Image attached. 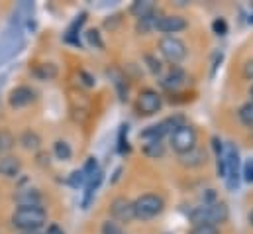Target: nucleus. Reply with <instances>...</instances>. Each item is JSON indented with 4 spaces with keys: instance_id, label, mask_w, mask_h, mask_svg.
I'll return each mask as SVG.
<instances>
[{
    "instance_id": "nucleus-1",
    "label": "nucleus",
    "mask_w": 253,
    "mask_h": 234,
    "mask_svg": "<svg viewBox=\"0 0 253 234\" xmlns=\"http://www.w3.org/2000/svg\"><path fill=\"white\" fill-rule=\"evenodd\" d=\"M10 223L14 229L32 234L47 223V213L43 207H16L10 217Z\"/></svg>"
},
{
    "instance_id": "nucleus-2",
    "label": "nucleus",
    "mask_w": 253,
    "mask_h": 234,
    "mask_svg": "<svg viewBox=\"0 0 253 234\" xmlns=\"http://www.w3.org/2000/svg\"><path fill=\"white\" fill-rule=\"evenodd\" d=\"M189 219L192 225H212L218 227L230 219V209L222 201L214 203H202L200 207H194L189 213Z\"/></svg>"
},
{
    "instance_id": "nucleus-3",
    "label": "nucleus",
    "mask_w": 253,
    "mask_h": 234,
    "mask_svg": "<svg viewBox=\"0 0 253 234\" xmlns=\"http://www.w3.org/2000/svg\"><path fill=\"white\" fill-rule=\"evenodd\" d=\"M163 209H165V201L161 195L155 193L139 195L133 201V215L137 221H153L163 213Z\"/></svg>"
},
{
    "instance_id": "nucleus-4",
    "label": "nucleus",
    "mask_w": 253,
    "mask_h": 234,
    "mask_svg": "<svg viewBox=\"0 0 253 234\" xmlns=\"http://www.w3.org/2000/svg\"><path fill=\"white\" fill-rule=\"evenodd\" d=\"M196 140H198L196 130H194L190 124H187V122L181 124V126H177V128L169 134V146H171L173 152L179 154V156H185V154L192 152V150L196 148Z\"/></svg>"
},
{
    "instance_id": "nucleus-5",
    "label": "nucleus",
    "mask_w": 253,
    "mask_h": 234,
    "mask_svg": "<svg viewBox=\"0 0 253 234\" xmlns=\"http://www.w3.org/2000/svg\"><path fill=\"white\" fill-rule=\"evenodd\" d=\"M224 152H226V177H224L226 187H228V191H238L240 179H242V166H240L238 148L232 142H226Z\"/></svg>"
},
{
    "instance_id": "nucleus-6",
    "label": "nucleus",
    "mask_w": 253,
    "mask_h": 234,
    "mask_svg": "<svg viewBox=\"0 0 253 234\" xmlns=\"http://www.w3.org/2000/svg\"><path fill=\"white\" fill-rule=\"evenodd\" d=\"M159 54L167 63H171L173 67H177L181 61L187 58V46L183 40L175 38V36H163L159 40Z\"/></svg>"
},
{
    "instance_id": "nucleus-7",
    "label": "nucleus",
    "mask_w": 253,
    "mask_h": 234,
    "mask_svg": "<svg viewBox=\"0 0 253 234\" xmlns=\"http://www.w3.org/2000/svg\"><path fill=\"white\" fill-rule=\"evenodd\" d=\"M22 46H24L22 28L10 26V28L4 32V36L0 38V63H4V61H8L12 56H16Z\"/></svg>"
},
{
    "instance_id": "nucleus-8",
    "label": "nucleus",
    "mask_w": 253,
    "mask_h": 234,
    "mask_svg": "<svg viewBox=\"0 0 253 234\" xmlns=\"http://www.w3.org/2000/svg\"><path fill=\"white\" fill-rule=\"evenodd\" d=\"M163 107V97L153 91V89H143L139 95H137V101H135V111L139 117H153L161 111Z\"/></svg>"
},
{
    "instance_id": "nucleus-9",
    "label": "nucleus",
    "mask_w": 253,
    "mask_h": 234,
    "mask_svg": "<svg viewBox=\"0 0 253 234\" xmlns=\"http://www.w3.org/2000/svg\"><path fill=\"white\" fill-rule=\"evenodd\" d=\"M110 217L112 221H116L118 225L120 223H131L135 219L133 215V201H129L126 197H116L112 203H110Z\"/></svg>"
},
{
    "instance_id": "nucleus-10",
    "label": "nucleus",
    "mask_w": 253,
    "mask_h": 234,
    "mask_svg": "<svg viewBox=\"0 0 253 234\" xmlns=\"http://www.w3.org/2000/svg\"><path fill=\"white\" fill-rule=\"evenodd\" d=\"M187 20L183 16H177V14H161L159 20H157V26L155 30L159 34H165V36H173V34H179L183 30H187Z\"/></svg>"
},
{
    "instance_id": "nucleus-11",
    "label": "nucleus",
    "mask_w": 253,
    "mask_h": 234,
    "mask_svg": "<svg viewBox=\"0 0 253 234\" xmlns=\"http://www.w3.org/2000/svg\"><path fill=\"white\" fill-rule=\"evenodd\" d=\"M34 101H36V91H34L32 87H28V85H20V87H16V89L10 93V97H8V103H10L12 109H24V107H30Z\"/></svg>"
},
{
    "instance_id": "nucleus-12",
    "label": "nucleus",
    "mask_w": 253,
    "mask_h": 234,
    "mask_svg": "<svg viewBox=\"0 0 253 234\" xmlns=\"http://www.w3.org/2000/svg\"><path fill=\"white\" fill-rule=\"evenodd\" d=\"M14 201L18 207H42V193L38 189H20L16 195H14Z\"/></svg>"
},
{
    "instance_id": "nucleus-13",
    "label": "nucleus",
    "mask_w": 253,
    "mask_h": 234,
    "mask_svg": "<svg viewBox=\"0 0 253 234\" xmlns=\"http://www.w3.org/2000/svg\"><path fill=\"white\" fill-rule=\"evenodd\" d=\"M22 174V160L16 156H2L0 158V176L6 179H14Z\"/></svg>"
},
{
    "instance_id": "nucleus-14",
    "label": "nucleus",
    "mask_w": 253,
    "mask_h": 234,
    "mask_svg": "<svg viewBox=\"0 0 253 234\" xmlns=\"http://www.w3.org/2000/svg\"><path fill=\"white\" fill-rule=\"evenodd\" d=\"M102 179H104V174H102V170H98L94 176L84 183V193H83V203H81V205H83V209H88L90 201L94 199L96 189H98V187H100V183H102Z\"/></svg>"
},
{
    "instance_id": "nucleus-15",
    "label": "nucleus",
    "mask_w": 253,
    "mask_h": 234,
    "mask_svg": "<svg viewBox=\"0 0 253 234\" xmlns=\"http://www.w3.org/2000/svg\"><path fill=\"white\" fill-rule=\"evenodd\" d=\"M185 81H187L185 71H183V69H179V67H171L169 75L161 81V85H163L165 89H169V91H177V89H181V87L185 85Z\"/></svg>"
},
{
    "instance_id": "nucleus-16",
    "label": "nucleus",
    "mask_w": 253,
    "mask_h": 234,
    "mask_svg": "<svg viewBox=\"0 0 253 234\" xmlns=\"http://www.w3.org/2000/svg\"><path fill=\"white\" fill-rule=\"evenodd\" d=\"M159 16H161V14H159V10H155V12L147 14V16H143V18H139V20L135 22V32H137L139 36H145V34L153 32V30H155V26H157Z\"/></svg>"
},
{
    "instance_id": "nucleus-17",
    "label": "nucleus",
    "mask_w": 253,
    "mask_h": 234,
    "mask_svg": "<svg viewBox=\"0 0 253 234\" xmlns=\"http://www.w3.org/2000/svg\"><path fill=\"white\" fill-rule=\"evenodd\" d=\"M179 162H181V166H185V168H200L202 164H206V152L200 150V148H194L189 154L179 156Z\"/></svg>"
},
{
    "instance_id": "nucleus-18",
    "label": "nucleus",
    "mask_w": 253,
    "mask_h": 234,
    "mask_svg": "<svg viewBox=\"0 0 253 234\" xmlns=\"http://www.w3.org/2000/svg\"><path fill=\"white\" fill-rule=\"evenodd\" d=\"M20 146L28 152H38L42 148V138L34 130H24L22 136H20Z\"/></svg>"
},
{
    "instance_id": "nucleus-19",
    "label": "nucleus",
    "mask_w": 253,
    "mask_h": 234,
    "mask_svg": "<svg viewBox=\"0 0 253 234\" xmlns=\"http://www.w3.org/2000/svg\"><path fill=\"white\" fill-rule=\"evenodd\" d=\"M84 20H86V12H81V14L73 20V24L69 26V30H67V34H65V42L75 44V46H81V42L77 40V34H79V30H81V26L84 24Z\"/></svg>"
},
{
    "instance_id": "nucleus-20",
    "label": "nucleus",
    "mask_w": 253,
    "mask_h": 234,
    "mask_svg": "<svg viewBox=\"0 0 253 234\" xmlns=\"http://www.w3.org/2000/svg\"><path fill=\"white\" fill-rule=\"evenodd\" d=\"M155 10H157V6L151 0H137V2H133L129 6V14H133L137 20L147 16V14H151V12H155Z\"/></svg>"
},
{
    "instance_id": "nucleus-21",
    "label": "nucleus",
    "mask_w": 253,
    "mask_h": 234,
    "mask_svg": "<svg viewBox=\"0 0 253 234\" xmlns=\"http://www.w3.org/2000/svg\"><path fill=\"white\" fill-rule=\"evenodd\" d=\"M141 150H143V154L147 158H163L165 144H163V140H151V142H145Z\"/></svg>"
},
{
    "instance_id": "nucleus-22",
    "label": "nucleus",
    "mask_w": 253,
    "mask_h": 234,
    "mask_svg": "<svg viewBox=\"0 0 253 234\" xmlns=\"http://www.w3.org/2000/svg\"><path fill=\"white\" fill-rule=\"evenodd\" d=\"M53 154H55V158H57V160H61V162H69V160H71V156H73V150H71V146H69L65 140H57V142L53 144Z\"/></svg>"
},
{
    "instance_id": "nucleus-23",
    "label": "nucleus",
    "mask_w": 253,
    "mask_h": 234,
    "mask_svg": "<svg viewBox=\"0 0 253 234\" xmlns=\"http://www.w3.org/2000/svg\"><path fill=\"white\" fill-rule=\"evenodd\" d=\"M238 117H240V122H242L246 128H253V103L252 101L240 107Z\"/></svg>"
},
{
    "instance_id": "nucleus-24",
    "label": "nucleus",
    "mask_w": 253,
    "mask_h": 234,
    "mask_svg": "<svg viewBox=\"0 0 253 234\" xmlns=\"http://www.w3.org/2000/svg\"><path fill=\"white\" fill-rule=\"evenodd\" d=\"M34 73H36L42 81H49V79L57 77V67H55V65H51V63H43V65H40Z\"/></svg>"
},
{
    "instance_id": "nucleus-25",
    "label": "nucleus",
    "mask_w": 253,
    "mask_h": 234,
    "mask_svg": "<svg viewBox=\"0 0 253 234\" xmlns=\"http://www.w3.org/2000/svg\"><path fill=\"white\" fill-rule=\"evenodd\" d=\"M14 144H16L14 136H12L8 130H2V132H0V158H2L4 154H8V152L14 148Z\"/></svg>"
},
{
    "instance_id": "nucleus-26",
    "label": "nucleus",
    "mask_w": 253,
    "mask_h": 234,
    "mask_svg": "<svg viewBox=\"0 0 253 234\" xmlns=\"http://www.w3.org/2000/svg\"><path fill=\"white\" fill-rule=\"evenodd\" d=\"M84 36H86V42H88L92 48H96V50H102V48H104V42H102L98 30H88Z\"/></svg>"
},
{
    "instance_id": "nucleus-27",
    "label": "nucleus",
    "mask_w": 253,
    "mask_h": 234,
    "mask_svg": "<svg viewBox=\"0 0 253 234\" xmlns=\"http://www.w3.org/2000/svg\"><path fill=\"white\" fill-rule=\"evenodd\" d=\"M98 170H100V168H98V160H96V158H88V160H86V164L83 166V170H81V172L84 174L86 181H88V179L94 176Z\"/></svg>"
},
{
    "instance_id": "nucleus-28",
    "label": "nucleus",
    "mask_w": 253,
    "mask_h": 234,
    "mask_svg": "<svg viewBox=\"0 0 253 234\" xmlns=\"http://www.w3.org/2000/svg\"><path fill=\"white\" fill-rule=\"evenodd\" d=\"M118 152L120 154H126L129 152V146H127V124L120 126V136H118Z\"/></svg>"
},
{
    "instance_id": "nucleus-29",
    "label": "nucleus",
    "mask_w": 253,
    "mask_h": 234,
    "mask_svg": "<svg viewBox=\"0 0 253 234\" xmlns=\"http://www.w3.org/2000/svg\"><path fill=\"white\" fill-rule=\"evenodd\" d=\"M102 234H126L122 225H118L116 221H104L102 223Z\"/></svg>"
},
{
    "instance_id": "nucleus-30",
    "label": "nucleus",
    "mask_w": 253,
    "mask_h": 234,
    "mask_svg": "<svg viewBox=\"0 0 253 234\" xmlns=\"http://www.w3.org/2000/svg\"><path fill=\"white\" fill-rule=\"evenodd\" d=\"M189 234H220V231L218 227H212V225H192Z\"/></svg>"
},
{
    "instance_id": "nucleus-31",
    "label": "nucleus",
    "mask_w": 253,
    "mask_h": 234,
    "mask_svg": "<svg viewBox=\"0 0 253 234\" xmlns=\"http://www.w3.org/2000/svg\"><path fill=\"white\" fill-rule=\"evenodd\" d=\"M84 183H86V177H84V174H83L81 170H75V172L71 174V177H69V185H71V187H75V189L83 187Z\"/></svg>"
},
{
    "instance_id": "nucleus-32",
    "label": "nucleus",
    "mask_w": 253,
    "mask_h": 234,
    "mask_svg": "<svg viewBox=\"0 0 253 234\" xmlns=\"http://www.w3.org/2000/svg\"><path fill=\"white\" fill-rule=\"evenodd\" d=\"M212 30H214L216 36H226V34H228V24H226V20H224V18H216V20L212 22Z\"/></svg>"
},
{
    "instance_id": "nucleus-33",
    "label": "nucleus",
    "mask_w": 253,
    "mask_h": 234,
    "mask_svg": "<svg viewBox=\"0 0 253 234\" xmlns=\"http://www.w3.org/2000/svg\"><path fill=\"white\" fill-rule=\"evenodd\" d=\"M145 61H147V67H149V71H151L153 75H161L163 65H161L159 59H155L153 56H145Z\"/></svg>"
},
{
    "instance_id": "nucleus-34",
    "label": "nucleus",
    "mask_w": 253,
    "mask_h": 234,
    "mask_svg": "<svg viewBox=\"0 0 253 234\" xmlns=\"http://www.w3.org/2000/svg\"><path fill=\"white\" fill-rule=\"evenodd\" d=\"M242 177H244L246 183H253V158H250V160L246 162V166H244V170H242Z\"/></svg>"
},
{
    "instance_id": "nucleus-35",
    "label": "nucleus",
    "mask_w": 253,
    "mask_h": 234,
    "mask_svg": "<svg viewBox=\"0 0 253 234\" xmlns=\"http://www.w3.org/2000/svg\"><path fill=\"white\" fill-rule=\"evenodd\" d=\"M244 77L253 81V59L246 61V65H244Z\"/></svg>"
},
{
    "instance_id": "nucleus-36",
    "label": "nucleus",
    "mask_w": 253,
    "mask_h": 234,
    "mask_svg": "<svg viewBox=\"0 0 253 234\" xmlns=\"http://www.w3.org/2000/svg\"><path fill=\"white\" fill-rule=\"evenodd\" d=\"M45 234H65V231L57 225V223H51L49 227H47V231H45Z\"/></svg>"
},
{
    "instance_id": "nucleus-37",
    "label": "nucleus",
    "mask_w": 253,
    "mask_h": 234,
    "mask_svg": "<svg viewBox=\"0 0 253 234\" xmlns=\"http://www.w3.org/2000/svg\"><path fill=\"white\" fill-rule=\"evenodd\" d=\"M79 75H81V77L84 79V85H88V87H92V85H94V79H92V77H90L88 73H84V71H81Z\"/></svg>"
},
{
    "instance_id": "nucleus-38",
    "label": "nucleus",
    "mask_w": 253,
    "mask_h": 234,
    "mask_svg": "<svg viewBox=\"0 0 253 234\" xmlns=\"http://www.w3.org/2000/svg\"><path fill=\"white\" fill-rule=\"evenodd\" d=\"M250 97H252V103H253V83H252V87H250Z\"/></svg>"
},
{
    "instance_id": "nucleus-39",
    "label": "nucleus",
    "mask_w": 253,
    "mask_h": 234,
    "mask_svg": "<svg viewBox=\"0 0 253 234\" xmlns=\"http://www.w3.org/2000/svg\"><path fill=\"white\" fill-rule=\"evenodd\" d=\"M250 223H252V227H253V211L250 213Z\"/></svg>"
},
{
    "instance_id": "nucleus-40",
    "label": "nucleus",
    "mask_w": 253,
    "mask_h": 234,
    "mask_svg": "<svg viewBox=\"0 0 253 234\" xmlns=\"http://www.w3.org/2000/svg\"><path fill=\"white\" fill-rule=\"evenodd\" d=\"M250 22L253 24V12H252V16H250Z\"/></svg>"
}]
</instances>
